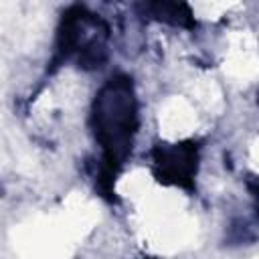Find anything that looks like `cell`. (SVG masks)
I'll use <instances>...</instances> for the list:
<instances>
[{
	"mask_svg": "<svg viewBox=\"0 0 259 259\" xmlns=\"http://www.w3.org/2000/svg\"><path fill=\"white\" fill-rule=\"evenodd\" d=\"M160 123L166 136H182L192 130L194 125V113L192 107L184 99H172L164 105Z\"/></svg>",
	"mask_w": 259,
	"mask_h": 259,
	"instance_id": "obj_1",
	"label": "cell"
},
{
	"mask_svg": "<svg viewBox=\"0 0 259 259\" xmlns=\"http://www.w3.org/2000/svg\"><path fill=\"white\" fill-rule=\"evenodd\" d=\"M251 158H253L255 162H259V140H255L253 146H251Z\"/></svg>",
	"mask_w": 259,
	"mask_h": 259,
	"instance_id": "obj_2",
	"label": "cell"
}]
</instances>
